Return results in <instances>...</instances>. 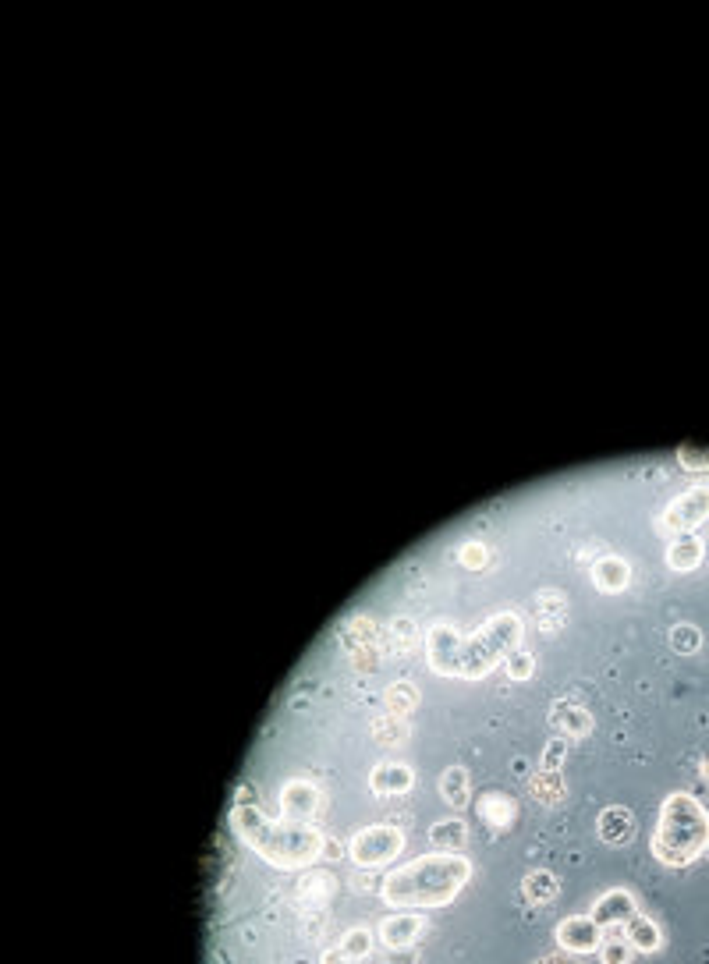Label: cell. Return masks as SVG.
Here are the masks:
<instances>
[{"label":"cell","instance_id":"cell-3","mask_svg":"<svg viewBox=\"0 0 709 964\" xmlns=\"http://www.w3.org/2000/svg\"><path fill=\"white\" fill-rule=\"evenodd\" d=\"M231 830L238 833L245 848L256 851L266 865L284 872L309 869L323 858L327 837L309 823H291V819H270L256 809V805H234L231 809Z\"/></svg>","mask_w":709,"mask_h":964},{"label":"cell","instance_id":"cell-10","mask_svg":"<svg viewBox=\"0 0 709 964\" xmlns=\"http://www.w3.org/2000/svg\"><path fill=\"white\" fill-rule=\"evenodd\" d=\"M281 812L291 823H309V819L320 812V787L298 777L288 780V784L281 787Z\"/></svg>","mask_w":709,"mask_h":964},{"label":"cell","instance_id":"cell-12","mask_svg":"<svg viewBox=\"0 0 709 964\" xmlns=\"http://www.w3.org/2000/svg\"><path fill=\"white\" fill-rule=\"evenodd\" d=\"M596 833H600L607 844H628L635 837V812L628 805H607L596 819Z\"/></svg>","mask_w":709,"mask_h":964},{"label":"cell","instance_id":"cell-24","mask_svg":"<svg viewBox=\"0 0 709 964\" xmlns=\"http://www.w3.org/2000/svg\"><path fill=\"white\" fill-rule=\"evenodd\" d=\"M699 646H702V631L695 628V624H674V628H671V649H674V653L692 656V653H699Z\"/></svg>","mask_w":709,"mask_h":964},{"label":"cell","instance_id":"cell-22","mask_svg":"<svg viewBox=\"0 0 709 964\" xmlns=\"http://www.w3.org/2000/svg\"><path fill=\"white\" fill-rule=\"evenodd\" d=\"M532 791H536V798L543 801V805H557L568 787H564L561 770H539L536 780H532Z\"/></svg>","mask_w":709,"mask_h":964},{"label":"cell","instance_id":"cell-17","mask_svg":"<svg viewBox=\"0 0 709 964\" xmlns=\"http://www.w3.org/2000/svg\"><path fill=\"white\" fill-rule=\"evenodd\" d=\"M624 936H628V943L635 947V954H656V950L663 947L660 926H656L649 915H639V911L624 922Z\"/></svg>","mask_w":709,"mask_h":964},{"label":"cell","instance_id":"cell-11","mask_svg":"<svg viewBox=\"0 0 709 964\" xmlns=\"http://www.w3.org/2000/svg\"><path fill=\"white\" fill-rule=\"evenodd\" d=\"M415 787V770L408 762H380L369 773V791L380 798H394V794H408Z\"/></svg>","mask_w":709,"mask_h":964},{"label":"cell","instance_id":"cell-20","mask_svg":"<svg viewBox=\"0 0 709 964\" xmlns=\"http://www.w3.org/2000/svg\"><path fill=\"white\" fill-rule=\"evenodd\" d=\"M522 894L529 904H550L557 894H561V879H557L550 869H532L529 876L522 879Z\"/></svg>","mask_w":709,"mask_h":964},{"label":"cell","instance_id":"cell-2","mask_svg":"<svg viewBox=\"0 0 709 964\" xmlns=\"http://www.w3.org/2000/svg\"><path fill=\"white\" fill-rule=\"evenodd\" d=\"M472 879V862L465 855H447V851H429L408 865H398L394 872L380 879V901L387 908H447L454 897L465 890Z\"/></svg>","mask_w":709,"mask_h":964},{"label":"cell","instance_id":"cell-5","mask_svg":"<svg viewBox=\"0 0 709 964\" xmlns=\"http://www.w3.org/2000/svg\"><path fill=\"white\" fill-rule=\"evenodd\" d=\"M401 851H405V833H401V826L390 823L362 826L348 840V858L359 869H380V865L394 862Z\"/></svg>","mask_w":709,"mask_h":964},{"label":"cell","instance_id":"cell-18","mask_svg":"<svg viewBox=\"0 0 709 964\" xmlns=\"http://www.w3.org/2000/svg\"><path fill=\"white\" fill-rule=\"evenodd\" d=\"M429 844H433L437 851H447V855H458V851L468 844V826L461 823L458 816L437 819V823L429 826Z\"/></svg>","mask_w":709,"mask_h":964},{"label":"cell","instance_id":"cell-25","mask_svg":"<svg viewBox=\"0 0 709 964\" xmlns=\"http://www.w3.org/2000/svg\"><path fill=\"white\" fill-rule=\"evenodd\" d=\"M341 950L351 957V961H362V957L373 954V933H369V929H351V933L341 940Z\"/></svg>","mask_w":709,"mask_h":964},{"label":"cell","instance_id":"cell-15","mask_svg":"<svg viewBox=\"0 0 709 964\" xmlns=\"http://www.w3.org/2000/svg\"><path fill=\"white\" fill-rule=\"evenodd\" d=\"M476 812H479V819H483V823L493 826V830H507V826L515 823L518 805H515V798H511V794L490 791V794H483V798H479Z\"/></svg>","mask_w":709,"mask_h":964},{"label":"cell","instance_id":"cell-16","mask_svg":"<svg viewBox=\"0 0 709 964\" xmlns=\"http://www.w3.org/2000/svg\"><path fill=\"white\" fill-rule=\"evenodd\" d=\"M628 582H632V568H628V560H621V557H600L593 564V585L600 592H624L628 589Z\"/></svg>","mask_w":709,"mask_h":964},{"label":"cell","instance_id":"cell-1","mask_svg":"<svg viewBox=\"0 0 709 964\" xmlns=\"http://www.w3.org/2000/svg\"><path fill=\"white\" fill-rule=\"evenodd\" d=\"M525 621L515 610H500L483 628L461 635L454 624L440 621L426 631V663L437 677H458V681H483L497 670L507 656L522 649Z\"/></svg>","mask_w":709,"mask_h":964},{"label":"cell","instance_id":"cell-7","mask_svg":"<svg viewBox=\"0 0 709 964\" xmlns=\"http://www.w3.org/2000/svg\"><path fill=\"white\" fill-rule=\"evenodd\" d=\"M554 936H557V947L561 950L585 957V954H600V943H603V936H607V929L596 926L593 915H568L557 922Z\"/></svg>","mask_w":709,"mask_h":964},{"label":"cell","instance_id":"cell-9","mask_svg":"<svg viewBox=\"0 0 709 964\" xmlns=\"http://www.w3.org/2000/svg\"><path fill=\"white\" fill-rule=\"evenodd\" d=\"M635 911H639V904H635L632 890L610 887V890H603V894L596 897V904H593V911H589V915L596 918V926H600V929H617V926H624V922H628Z\"/></svg>","mask_w":709,"mask_h":964},{"label":"cell","instance_id":"cell-27","mask_svg":"<svg viewBox=\"0 0 709 964\" xmlns=\"http://www.w3.org/2000/svg\"><path fill=\"white\" fill-rule=\"evenodd\" d=\"M678 461L685 472H709V447L702 444H681Z\"/></svg>","mask_w":709,"mask_h":964},{"label":"cell","instance_id":"cell-14","mask_svg":"<svg viewBox=\"0 0 709 964\" xmlns=\"http://www.w3.org/2000/svg\"><path fill=\"white\" fill-rule=\"evenodd\" d=\"M706 557V543L695 532H681L667 543V568L671 571H695Z\"/></svg>","mask_w":709,"mask_h":964},{"label":"cell","instance_id":"cell-33","mask_svg":"<svg viewBox=\"0 0 709 964\" xmlns=\"http://www.w3.org/2000/svg\"><path fill=\"white\" fill-rule=\"evenodd\" d=\"M373 731L380 734L383 745H394V741H401V734H405V727L401 723H387V720H376Z\"/></svg>","mask_w":709,"mask_h":964},{"label":"cell","instance_id":"cell-19","mask_svg":"<svg viewBox=\"0 0 709 964\" xmlns=\"http://www.w3.org/2000/svg\"><path fill=\"white\" fill-rule=\"evenodd\" d=\"M437 791H440V798H444V805H451V809H465L468 805V770L465 766H458V762L447 766L437 780Z\"/></svg>","mask_w":709,"mask_h":964},{"label":"cell","instance_id":"cell-21","mask_svg":"<svg viewBox=\"0 0 709 964\" xmlns=\"http://www.w3.org/2000/svg\"><path fill=\"white\" fill-rule=\"evenodd\" d=\"M635 961V947L628 943L624 933H607L600 943V964H632Z\"/></svg>","mask_w":709,"mask_h":964},{"label":"cell","instance_id":"cell-32","mask_svg":"<svg viewBox=\"0 0 709 964\" xmlns=\"http://www.w3.org/2000/svg\"><path fill=\"white\" fill-rule=\"evenodd\" d=\"M334 890V876H327V872H312V876L302 879V894H330Z\"/></svg>","mask_w":709,"mask_h":964},{"label":"cell","instance_id":"cell-26","mask_svg":"<svg viewBox=\"0 0 709 964\" xmlns=\"http://www.w3.org/2000/svg\"><path fill=\"white\" fill-rule=\"evenodd\" d=\"M504 670L511 681H529L532 670H536V656H532L529 649H515V653L504 660Z\"/></svg>","mask_w":709,"mask_h":964},{"label":"cell","instance_id":"cell-34","mask_svg":"<svg viewBox=\"0 0 709 964\" xmlns=\"http://www.w3.org/2000/svg\"><path fill=\"white\" fill-rule=\"evenodd\" d=\"M323 964H355V961H351L341 947H334V950H327V954H323Z\"/></svg>","mask_w":709,"mask_h":964},{"label":"cell","instance_id":"cell-23","mask_svg":"<svg viewBox=\"0 0 709 964\" xmlns=\"http://www.w3.org/2000/svg\"><path fill=\"white\" fill-rule=\"evenodd\" d=\"M387 713L390 716H405V713H412L415 709V702H419V692H415L412 685H405V681H398V685H390L387 688Z\"/></svg>","mask_w":709,"mask_h":964},{"label":"cell","instance_id":"cell-31","mask_svg":"<svg viewBox=\"0 0 709 964\" xmlns=\"http://www.w3.org/2000/svg\"><path fill=\"white\" fill-rule=\"evenodd\" d=\"M564 755H568V738H550V745L539 755V770H561Z\"/></svg>","mask_w":709,"mask_h":964},{"label":"cell","instance_id":"cell-6","mask_svg":"<svg viewBox=\"0 0 709 964\" xmlns=\"http://www.w3.org/2000/svg\"><path fill=\"white\" fill-rule=\"evenodd\" d=\"M702 521H709V486H688L685 493L667 504V511L660 514V529L671 532V536H681V532L699 529Z\"/></svg>","mask_w":709,"mask_h":964},{"label":"cell","instance_id":"cell-8","mask_svg":"<svg viewBox=\"0 0 709 964\" xmlns=\"http://www.w3.org/2000/svg\"><path fill=\"white\" fill-rule=\"evenodd\" d=\"M422 929H426V915H422V911H394V915H387L380 922L376 936L383 940V947L408 950L422 936Z\"/></svg>","mask_w":709,"mask_h":964},{"label":"cell","instance_id":"cell-29","mask_svg":"<svg viewBox=\"0 0 709 964\" xmlns=\"http://www.w3.org/2000/svg\"><path fill=\"white\" fill-rule=\"evenodd\" d=\"M458 560H461V568H468V571H483V564H486V560H490V550H486L483 543H476V539H468V543H461Z\"/></svg>","mask_w":709,"mask_h":964},{"label":"cell","instance_id":"cell-13","mask_svg":"<svg viewBox=\"0 0 709 964\" xmlns=\"http://www.w3.org/2000/svg\"><path fill=\"white\" fill-rule=\"evenodd\" d=\"M550 723H554V731L564 734V738H589L596 727L589 709L575 706V702H554V709H550Z\"/></svg>","mask_w":709,"mask_h":964},{"label":"cell","instance_id":"cell-4","mask_svg":"<svg viewBox=\"0 0 709 964\" xmlns=\"http://www.w3.org/2000/svg\"><path fill=\"white\" fill-rule=\"evenodd\" d=\"M649 851L667 869H685L709 851V809L695 794L671 791L660 801V816Z\"/></svg>","mask_w":709,"mask_h":964},{"label":"cell","instance_id":"cell-35","mask_svg":"<svg viewBox=\"0 0 709 964\" xmlns=\"http://www.w3.org/2000/svg\"><path fill=\"white\" fill-rule=\"evenodd\" d=\"M323 855H327V858H337V855H341V848H337L334 840H327V848H323Z\"/></svg>","mask_w":709,"mask_h":964},{"label":"cell","instance_id":"cell-36","mask_svg":"<svg viewBox=\"0 0 709 964\" xmlns=\"http://www.w3.org/2000/svg\"><path fill=\"white\" fill-rule=\"evenodd\" d=\"M702 780H706V784H709V759L702 762Z\"/></svg>","mask_w":709,"mask_h":964},{"label":"cell","instance_id":"cell-28","mask_svg":"<svg viewBox=\"0 0 709 964\" xmlns=\"http://www.w3.org/2000/svg\"><path fill=\"white\" fill-rule=\"evenodd\" d=\"M536 614L546 621V628H557V621H561V617H564V603H561V596H557V592H539V599H536Z\"/></svg>","mask_w":709,"mask_h":964},{"label":"cell","instance_id":"cell-30","mask_svg":"<svg viewBox=\"0 0 709 964\" xmlns=\"http://www.w3.org/2000/svg\"><path fill=\"white\" fill-rule=\"evenodd\" d=\"M415 638H419V628H415L412 617H394V621H390V642H394V646L405 649L412 646Z\"/></svg>","mask_w":709,"mask_h":964}]
</instances>
